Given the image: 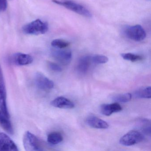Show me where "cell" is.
<instances>
[{
    "label": "cell",
    "mask_w": 151,
    "mask_h": 151,
    "mask_svg": "<svg viewBox=\"0 0 151 151\" xmlns=\"http://www.w3.org/2000/svg\"><path fill=\"white\" fill-rule=\"evenodd\" d=\"M48 30V24L40 19H37L23 26V32L25 34L31 35L44 34Z\"/></svg>",
    "instance_id": "cell-1"
},
{
    "label": "cell",
    "mask_w": 151,
    "mask_h": 151,
    "mask_svg": "<svg viewBox=\"0 0 151 151\" xmlns=\"http://www.w3.org/2000/svg\"><path fill=\"white\" fill-rule=\"evenodd\" d=\"M53 2L86 17H92L91 12L83 6L70 0H52Z\"/></svg>",
    "instance_id": "cell-2"
},
{
    "label": "cell",
    "mask_w": 151,
    "mask_h": 151,
    "mask_svg": "<svg viewBox=\"0 0 151 151\" xmlns=\"http://www.w3.org/2000/svg\"><path fill=\"white\" fill-rule=\"evenodd\" d=\"M23 143L24 149L27 151H42L41 144L37 137L29 131L23 136Z\"/></svg>",
    "instance_id": "cell-3"
},
{
    "label": "cell",
    "mask_w": 151,
    "mask_h": 151,
    "mask_svg": "<svg viewBox=\"0 0 151 151\" xmlns=\"http://www.w3.org/2000/svg\"><path fill=\"white\" fill-rule=\"evenodd\" d=\"M144 139V134L140 132L137 130H131L122 137L119 142L122 145L130 146L142 142Z\"/></svg>",
    "instance_id": "cell-4"
},
{
    "label": "cell",
    "mask_w": 151,
    "mask_h": 151,
    "mask_svg": "<svg viewBox=\"0 0 151 151\" xmlns=\"http://www.w3.org/2000/svg\"><path fill=\"white\" fill-rule=\"evenodd\" d=\"M124 33L127 37L137 42L144 40L146 36L145 30L139 24L128 27L124 30Z\"/></svg>",
    "instance_id": "cell-5"
},
{
    "label": "cell",
    "mask_w": 151,
    "mask_h": 151,
    "mask_svg": "<svg viewBox=\"0 0 151 151\" xmlns=\"http://www.w3.org/2000/svg\"><path fill=\"white\" fill-rule=\"evenodd\" d=\"M7 93L3 72L0 65V109L6 116L10 118L6 102Z\"/></svg>",
    "instance_id": "cell-6"
},
{
    "label": "cell",
    "mask_w": 151,
    "mask_h": 151,
    "mask_svg": "<svg viewBox=\"0 0 151 151\" xmlns=\"http://www.w3.org/2000/svg\"><path fill=\"white\" fill-rule=\"evenodd\" d=\"M51 54L55 60L64 65L69 64L72 59V52L70 50L55 48L52 50Z\"/></svg>",
    "instance_id": "cell-7"
},
{
    "label": "cell",
    "mask_w": 151,
    "mask_h": 151,
    "mask_svg": "<svg viewBox=\"0 0 151 151\" xmlns=\"http://www.w3.org/2000/svg\"><path fill=\"white\" fill-rule=\"evenodd\" d=\"M35 82L36 86L39 89L44 91L51 90L54 86L53 81L40 72L36 73L35 76Z\"/></svg>",
    "instance_id": "cell-8"
},
{
    "label": "cell",
    "mask_w": 151,
    "mask_h": 151,
    "mask_svg": "<svg viewBox=\"0 0 151 151\" xmlns=\"http://www.w3.org/2000/svg\"><path fill=\"white\" fill-rule=\"evenodd\" d=\"M18 148L11 138L4 132H0V151H18Z\"/></svg>",
    "instance_id": "cell-9"
},
{
    "label": "cell",
    "mask_w": 151,
    "mask_h": 151,
    "mask_svg": "<svg viewBox=\"0 0 151 151\" xmlns=\"http://www.w3.org/2000/svg\"><path fill=\"white\" fill-rule=\"evenodd\" d=\"M11 60L16 65L25 66L32 63L33 61V59L30 55L17 53L13 55L11 58Z\"/></svg>",
    "instance_id": "cell-10"
},
{
    "label": "cell",
    "mask_w": 151,
    "mask_h": 151,
    "mask_svg": "<svg viewBox=\"0 0 151 151\" xmlns=\"http://www.w3.org/2000/svg\"><path fill=\"white\" fill-rule=\"evenodd\" d=\"M86 123L89 126L95 129H106L109 127L107 122L94 116H88L86 118Z\"/></svg>",
    "instance_id": "cell-11"
},
{
    "label": "cell",
    "mask_w": 151,
    "mask_h": 151,
    "mask_svg": "<svg viewBox=\"0 0 151 151\" xmlns=\"http://www.w3.org/2000/svg\"><path fill=\"white\" fill-rule=\"evenodd\" d=\"M51 104L55 107L61 109H73L75 106L71 101L62 96L57 97L52 101Z\"/></svg>",
    "instance_id": "cell-12"
},
{
    "label": "cell",
    "mask_w": 151,
    "mask_h": 151,
    "mask_svg": "<svg viewBox=\"0 0 151 151\" xmlns=\"http://www.w3.org/2000/svg\"><path fill=\"white\" fill-rule=\"evenodd\" d=\"M122 110V108L118 102L110 104H103L100 107L101 114L106 116H109L113 113L120 112Z\"/></svg>",
    "instance_id": "cell-13"
},
{
    "label": "cell",
    "mask_w": 151,
    "mask_h": 151,
    "mask_svg": "<svg viewBox=\"0 0 151 151\" xmlns=\"http://www.w3.org/2000/svg\"><path fill=\"white\" fill-rule=\"evenodd\" d=\"M91 62H92L91 56L85 55L81 57L79 59L77 66L78 72L81 74H85L87 73Z\"/></svg>",
    "instance_id": "cell-14"
},
{
    "label": "cell",
    "mask_w": 151,
    "mask_h": 151,
    "mask_svg": "<svg viewBox=\"0 0 151 151\" xmlns=\"http://www.w3.org/2000/svg\"><path fill=\"white\" fill-rule=\"evenodd\" d=\"M0 126L10 134L14 133V128L9 118L7 117L0 109Z\"/></svg>",
    "instance_id": "cell-15"
},
{
    "label": "cell",
    "mask_w": 151,
    "mask_h": 151,
    "mask_svg": "<svg viewBox=\"0 0 151 151\" xmlns=\"http://www.w3.org/2000/svg\"><path fill=\"white\" fill-rule=\"evenodd\" d=\"M133 96L137 99H151V86L143 87L135 91Z\"/></svg>",
    "instance_id": "cell-16"
},
{
    "label": "cell",
    "mask_w": 151,
    "mask_h": 151,
    "mask_svg": "<svg viewBox=\"0 0 151 151\" xmlns=\"http://www.w3.org/2000/svg\"><path fill=\"white\" fill-rule=\"evenodd\" d=\"M139 126L142 134L147 136L151 135V122L145 118H141L139 121Z\"/></svg>",
    "instance_id": "cell-17"
},
{
    "label": "cell",
    "mask_w": 151,
    "mask_h": 151,
    "mask_svg": "<svg viewBox=\"0 0 151 151\" xmlns=\"http://www.w3.org/2000/svg\"><path fill=\"white\" fill-rule=\"evenodd\" d=\"M132 95L130 93H122V94H116L112 95L110 97V99L116 102L126 103L129 102L131 100Z\"/></svg>",
    "instance_id": "cell-18"
},
{
    "label": "cell",
    "mask_w": 151,
    "mask_h": 151,
    "mask_svg": "<svg viewBox=\"0 0 151 151\" xmlns=\"http://www.w3.org/2000/svg\"><path fill=\"white\" fill-rule=\"evenodd\" d=\"M47 140L49 144L56 145L60 144L63 140V137L60 132H54L48 135Z\"/></svg>",
    "instance_id": "cell-19"
},
{
    "label": "cell",
    "mask_w": 151,
    "mask_h": 151,
    "mask_svg": "<svg viewBox=\"0 0 151 151\" xmlns=\"http://www.w3.org/2000/svg\"><path fill=\"white\" fill-rule=\"evenodd\" d=\"M121 56L124 60L130 61L132 62L139 61L142 60L143 59V57L140 55L133 54L130 53L122 54Z\"/></svg>",
    "instance_id": "cell-20"
},
{
    "label": "cell",
    "mask_w": 151,
    "mask_h": 151,
    "mask_svg": "<svg viewBox=\"0 0 151 151\" xmlns=\"http://www.w3.org/2000/svg\"><path fill=\"white\" fill-rule=\"evenodd\" d=\"M51 45L55 48L64 49L69 45L70 43L63 40L55 39L52 41Z\"/></svg>",
    "instance_id": "cell-21"
},
{
    "label": "cell",
    "mask_w": 151,
    "mask_h": 151,
    "mask_svg": "<svg viewBox=\"0 0 151 151\" xmlns=\"http://www.w3.org/2000/svg\"><path fill=\"white\" fill-rule=\"evenodd\" d=\"M92 62L95 64H101L106 63L108 61V58L103 55H96L91 56Z\"/></svg>",
    "instance_id": "cell-22"
},
{
    "label": "cell",
    "mask_w": 151,
    "mask_h": 151,
    "mask_svg": "<svg viewBox=\"0 0 151 151\" xmlns=\"http://www.w3.org/2000/svg\"><path fill=\"white\" fill-rule=\"evenodd\" d=\"M48 66L49 68L52 71L57 72H60L62 71V68L61 67L56 63L52 62H49L48 63Z\"/></svg>",
    "instance_id": "cell-23"
},
{
    "label": "cell",
    "mask_w": 151,
    "mask_h": 151,
    "mask_svg": "<svg viewBox=\"0 0 151 151\" xmlns=\"http://www.w3.org/2000/svg\"><path fill=\"white\" fill-rule=\"evenodd\" d=\"M7 8V0H0V12H5Z\"/></svg>",
    "instance_id": "cell-24"
},
{
    "label": "cell",
    "mask_w": 151,
    "mask_h": 151,
    "mask_svg": "<svg viewBox=\"0 0 151 151\" xmlns=\"http://www.w3.org/2000/svg\"><path fill=\"white\" fill-rule=\"evenodd\" d=\"M149 1H150V0H149Z\"/></svg>",
    "instance_id": "cell-25"
}]
</instances>
